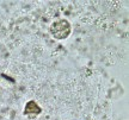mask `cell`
Wrapping results in <instances>:
<instances>
[{
    "label": "cell",
    "instance_id": "cell-1",
    "mask_svg": "<svg viewBox=\"0 0 129 120\" xmlns=\"http://www.w3.org/2000/svg\"><path fill=\"white\" fill-rule=\"evenodd\" d=\"M50 32L51 35L54 36L57 39H63V38H67L71 33V25L67 20L64 19H61V20H57L50 26Z\"/></svg>",
    "mask_w": 129,
    "mask_h": 120
}]
</instances>
